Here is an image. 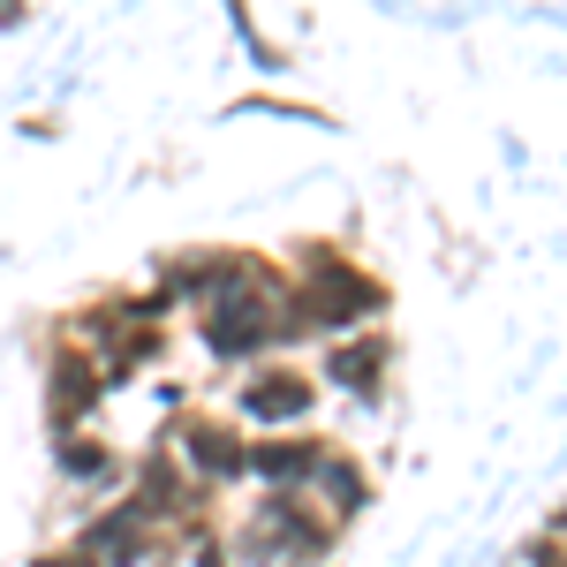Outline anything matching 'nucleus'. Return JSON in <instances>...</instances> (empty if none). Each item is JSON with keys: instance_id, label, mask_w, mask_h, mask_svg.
I'll list each match as a JSON object with an SVG mask.
<instances>
[{"instance_id": "nucleus-2", "label": "nucleus", "mask_w": 567, "mask_h": 567, "mask_svg": "<svg viewBox=\"0 0 567 567\" xmlns=\"http://www.w3.org/2000/svg\"><path fill=\"white\" fill-rule=\"evenodd\" d=\"M371 371H379V355H371V349H341V355H333V379H371Z\"/></svg>"}, {"instance_id": "nucleus-1", "label": "nucleus", "mask_w": 567, "mask_h": 567, "mask_svg": "<svg viewBox=\"0 0 567 567\" xmlns=\"http://www.w3.org/2000/svg\"><path fill=\"white\" fill-rule=\"evenodd\" d=\"M250 409H265V416H288V409H303V386H296V379H272L265 393H250Z\"/></svg>"}]
</instances>
